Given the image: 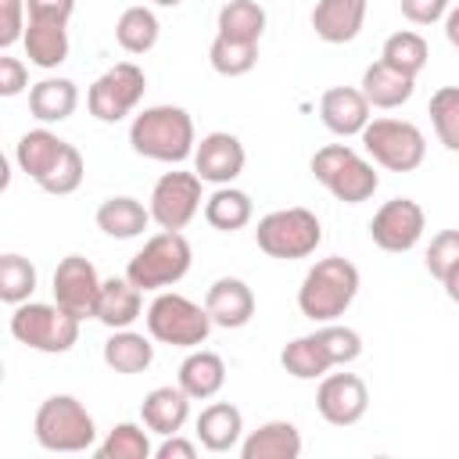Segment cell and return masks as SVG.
Returning <instances> with one entry per match:
<instances>
[{
  "label": "cell",
  "instance_id": "6da1fadb",
  "mask_svg": "<svg viewBox=\"0 0 459 459\" xmlns=\"http://www.w3.org/2000/svg\"><path fill=\"white\" fill-rule=\"evenodd\" d=\"M129 143L140 158H151V161H169V165H179L194 154L197 147V136H194V118L176 108V104H154V108H143L133 126H129Z\"/></svg>",
  "mask_w": 459,
  "mask_h": 459
},
{
  "label": "cell",
  "instance_id": "7a4b0ae2",
  "mask_svg": "<svg viewBox=\"0 0 459 459\" xmlns=\"http://www.w3.org/2000/svg\"><path fill=\"white\" fill-rule=\"evenodd\" d=\"M355 294H359V269L348 258L330 255V258H319L305 273L298 287V308L312 323H333L337 316L348 312Z\"/></svg>",
  "mask_w": 459,
  "mask_h": 459
},
{
  "label": "cell",
  "instance_id": "3957f363",
  "mask_svg": "<svg viewBox=\"0 0 459 459\" xmlns=\"http://www.w3.org/2000/svg\"><path fill=\"white\" fill-rule=\"evenodd\" d=\"M312 176L344 204H362L377 194L380 176L373 161H366L348 143H326L312 154Z\"/></svg>",
  "mask_w": 459,
  "mask_h": 459
},
{
  "label": "cell",
  "instance_id": "277c9868",
  "mask_svg": "<svg viewBox=\"0 0 459 459\" xmlns=\"http://www.w3.org/2000/svg\"><path fill=\"white\" fill-rule=\"evenodd\" d=\"M36 441L47 452H86L97 441V423L72 394H50L32 420Z\"/></svg>",
  "mask_w": 459,
  "mask_h": 459
},
{
  "label": "cell",
  "instance_id": "5b68a950",
  "mask_svg": "<svg viewBox=\"0 0 459 459\" xmlns=\"http://www.w3.org/2000/svg\"><path fill=\"white\" fill-rule=\"evenodd\" d=\"M190 258H194L190 240L179 230H161L129 258L126 276L140 290H165L190 273Z\"/></svg>",
  "mask_w": 459,
  "mask_h": 459
},
{
  "label": "cell",
  "instance_id": "8992f818",
  "mask_svg": "<svg viewBox=\"0 0 459 459\" xmlns=\"http://www.w3.org/2000/svg\"><path fill=\"white\" fill-rule=\"evenodd\" d=\"M212 316L204 305L190 301L186 294L176 290H161L151 305H147V333L161 344L172 348H201L212 333Z\"/></svg>",
  "mask_w": 459,
  "mask_h": 459
},
{
  "label": "cell",
  "instance_id": "52a82bcc",
  "mask_svg": "<svg viewBox=\"0 0 459 459\" xmlns=\"http://www.w3.org/2000/svg\"><path fill=\"white\" fill-rule=\"evenodd\" d=\"M79 323L72 312H65L57 301L47 305V301H22L14 305V316H11V337L32 351H43V355H61L68 351L75 341H79Z\"/></svg>",
  "mask_w": 459,
  "mask_h": 459
},
{
  "label": "cell",
  "instance_id": "ba28073f",
  "mask_svg": "<svg viewBox=\"0 0 459 459\" xmlns=\"http://www.w3.org/2000/svg\"><path fill=\"white\" fill-rule=\"evenodd\" d=\"M319 240H323V226L308 208H276L262 215L255 226V244L269 258H283V262L308 258L319 247Z\"/></svg>",
  "mask_w": 459,
  "mask_h": 459
},
{
  "label": "cell",
  "instance_id": "9c48e42d",
  "mask_svg": "<svg viewBox=\"0 0 459 459\" xmlns=\"http://www.w3.org/2000/svg\"><path fill=\"white\" fill-rule=\"evenodd\" d=\"M359 136H362V147L373 158V165L391 169V172H412L427 158L423 129L405 118H369V126Z\"/></svg>",
  "mask_w": 459,
  "mask_h": 459
},
{
  "label": "cell",
  "instance_id": "30bf717a",
  "mask_svg": "<svg viewBox=\"0 0 459 459\" xmlns=\"http://www.w3.org/2000/svg\"><path fill=\"white\" fill-rule=\"evenodd\" d=\"M147 90V75L140 65L133 61H118L111 65L86 93V104H90V115L97 122H122L126 115L136 111L140 97Z\"/></svg>",
  "mask_w": 459,
  "mask_h": 459
},
{
  "label": "cell",
  "instance_id": "8fae6325",
  "mask_svg": "<svg viewBox=\"0 0 459 459\" xmlns=\"http://www.w3.org/2000/svg\"><path fill=\"white\" fill-rule=\"evenodd\" d=\"M201 183L197 172H165L151 190V219L161 230H183L201 212Z\"/></svg>",
  "mask_w": 459,
  "mask_h": 459
},
{
  "label": "cell",
  "instance_id": "7c38bea8",
  "mask_svg": "<svg viewBox=\"0 0 459 459\" xmlns=\"http://www.w3.org/2000/svg\"><path fill=\"white\" fill-rule=\"evenodd\" d=\"M427 230V215L423 208L412 201V197H391L377 208V215L369 219V237L380 251H391V255H402V251H412L420 244Z\"/></svg>",
  "mask_w": 459,
  "mask_h": 459
},
{
  "label": "cell",
  "instance_id": "4fadbf2b",
  "mask_svg": "<svg viewBox=\"0 0 459 459\" xmlns=\"http://www.w3.org/2000/svg\"><path fill=\"white\" fill-rule=\"evenodd\" d=\"M100 276H97V269H93V262L90 258H82V255H65L61 262H57V269H54V301L65 308V312H72L75 319H90V316H97V298H100Z\"/></svg>",
  "mask_w": 459,
  "mask_h": 459
},
{
  "label": "cell",
  "instance_id": "5bb4252c",
  "mask_svg": "<svg viewBox=\"0 0 459 459\" xmlns=\"http://www.w3.org/2000/svg\"><path fill=\"white\" fill-rule=\"evenodd\" d=\"M316 409L333 427L359 423L366 416V409H369L366 380L355 377V373H326L319 380V391H316Z\"/></svg>",
  "mask_w": 459,
  "mask_h": 459
},
{
  "label": "cell",
  "instance_id": "9a60e30c",
  "mask_svg": "<svg viewBox=\"0 0 459 459\" xmlns=\"http://www.w3.org/2000/svg\"><path fill=\"white\" fill-rule=\"evenodd\" d=\"M244 161H247L244 143L233 133H222V129L201 136V143L194 147V172L204 183H215V186L233 183L244 172Z\"/></svg>",
  "mask_w": 459,
  "mask_h": 459
},
{
  "label": "cell",
  "instance_id": "2e32d148",
  "mask_svg": "<svg viewBox=\"0 0 459 459\" xmlns=\"http://www.w3.org/2000/svg\"><path fill=\"white\" fill-rule=\"evenodd\" d=\"M204 308H208V316H212L215 326H222V330H240V326H247L251 316H255V294H251V287H247L244 280H237V276H219V280L208 287V294H204Z\"/></svg>",
  "mask_w": 459,
  "mask_h": 459
},
{
  "label": "cell",
  "instance_id": "e0dca14e",
  "mask_svg": "<svg viewBox=\"0 0 459 459\" xmlns=\"http://www.w3.org/2000/svg\"><path fill=\"white\" fill-rule=\"evenodd\" d=\"M319 118L337 136H359L369 126V100L355 86H330L319 97Z\"/></svg>",
  "mask_w": 459,
  "mask_h": 459
},
{
  "label": "cell",
  "instance_id": "ac0fdd59",
  "mask_svg": "<svg viewBox=\"0 0 459 459\" xmlns=\"http://www.w3.org/2000/svg\"><path fill=\"white\" fill-rule=\"evenodd\" d=\"M190 394L176 384H165V387H154V391H147L143 394V402H140V420H143V427L151 430V434H161V437H169V434H179L183 430V423L190 420Z\"/></svg>",
  "mask_w": 459,
  "mask_h": 459
},
{
  "label": "cell",
  "instance_id": "d6986e66",
  "mask_svg": "<svg viewBox=\"0 0 459 459\" xmlns=\"http://www.w3.org/2000/svg\"><path fill=\"white\" fill-rule=\"evenodd\" d=\"M143 312V290L129 280V276H111L100 283V298H97V316L108 330H126L140 319Z\"/></svg>",
  "mask_w": 459,
  "mask_h": 459
},
{
  "label": "cell",
  "instance_id": "ffe728a7",
  "mask_svg": "<svg viewBox=\"0 0 459 459\" xmlns=\"http://www.w3.org/2000/svg\"><path fill=\"white\" fill-rule=\"evenodd\" d=\"M366 0H319L312 7V29L323 43H351L362 32Z\"/></svg>",
  "mask_w": 459,
  "mask_h": 459
},
{
  "label": "cell",
  "instance_id": "44dd1931",
  "mask_svg": "<svg viewBox=\"0 0 459 459\" xmlns=\"http://www.w3.org/2000/svg\"><path fill=\"white\" fill-rule=\"evenodd\" d=\"M240 455L244 459H298L301 434L290 420H269L240 441Z\"/></svg>",
  "mask_w": 459,
  "mask_h": 459
},
{
  "label": "cell",
  "instance_id": "7402d4cb",
  "mask_svg": "<svg viewBox=\"0 0 459 459\" xmlns=\"http://www.w3.org/2000/svg\"><path fill=\"white\" fill-rule=\"evenodd\" d=\"M25 57L36 68H57L68 57V25L65 22H47V18H29L25 22Z\"/></svg>",
  "mask_w": 459,
  "mask_h": 459
},
{
  "label": "cell",
  "instance_id": "603a6c76",
  "mask_svg": "<svg viewBox=\"0 0 459 459\" xmlns=\"http://www.w3.org/2000/svg\"><path fill=\"white\" fill-rule=\"evenodd\" d=\"M369 100V108H380V111H391V108H402L412 90H416V79L384 65V61H373L366 72H362V86H359Z\"/></svg>",
  "mask_w": 459,
  "mask_h": 459
},
{
  "label": "cell",
  "instance_id": "cb8c5ba5",
  "mask_svg": "<svg viewBox=\"0 0 459 459\" xmlns=\"http://www.w3.org/2000/svg\"><path fill=\"white\" fill-rule=\"evenodd\" d=\"M244 434V416L237 405L230 402H212L208 409H201L197 416V441L208 452H233L240 445Z\"/></svg>",
  "mask_w": 459,
  "mask_h": 459
},
{
  "label": "cell",
  "instance_id": "d4e9b609",
  "mask_svg": "<svg viewBox=\"0 0 459 459\" xmlns=\"http://www.w3.org/2000/svg\"><path fill=\"white\" fill-rule=\"evenodd\" d=\"M75 108H79V90L72 79L47 75L29 90V111L39 122H65V118H72Z\"/></svg>",
  "mask_w": 459,
  "mask_h": 459
},
{
  "label": "cell",
  "instance_id": "484cf974",
  "mask_svg": "<svg viewBox=\"0 0 459 459\" xmlns=\"http://www.w3.org/2000/svg\"><path fill=\"white\" fill-rule=\"evenodd\" d=\"M226 384V362L215 355V351H190L179 366V387L194 398V402H204V398H215Z\"/></svg>",
  "mask_w": 459,
  "mask_h": 459
},
{
  "label": "cell",
  "instance_id": "4316f807",
  "mask_svg": "<svg viewBox=\"0 0 459 459\" xmlns=\"http://www.w3.org/2000/svg\"><path fill=\"white\" fill-rule=\"evenodd\" d=\"M65 143H68V140H61V136L50 133V129H29V133L18 140V147H14V161H18V169H22L32 183H39V179L54 169V161L61 158Z\"/></svg>",
  "mask_w": 459,
  "mask_h": 459
},
{
  "label": "cell",
  "instance_id": "83f0119b",
  "mask_svg": "<svg viewBox=\"0 0 459 459\" xmlns=\"http://www.w3.org/2000/svg\"><path fill=\"white\" fill-rule=\"evenodd\" d=\"M147 222H151V208H143L136 197H108V201H100V208H97V226L108 233V237H115V240H133V237H140L143 230H147Z\"/></svg>",
  "mask_w": 459,
  "mask_h": 459
},
{
  "label": "cell",
  "instance_id": "f1b7e54d",
  "mask_svg": "<svg viewBox=\"0 0 459 459\" xmlns=\"http://www.w3.org/2000/svg\"><path fill=\"white\" fill-rule=\"evenodd\" d=\"M104 362H108V369H115V373H126V377H133V373H143L151 362H154V344L143 337V333H136V330H115L108 341H104Z\"/></svg>",
  "mask_w": 459,
  "mask_h": 459
},
{
  "label": "cell",
  "instance_id": "f546056e",
  "mask_svg": "<svg viewBox=\"0 0 459 459\" xmlns=\"http://www.w3.org/2000/svg\"><path fill=\"white\" fill-rule=\"evenodd\" d=\"M251 215H255L251 197H247L244 190L230 186V183L219 186V190L204 201V219H208V226H212V230H222V233L244 230V226L251 222Z\"/></svg>",
  "mask_w": 459,
  "mask_h": 459
},
{
  "label": "cell",
  "instance_id": "4dcf8cb0",
  "mask_svg": "<svg viewBox=\"0 0 459 459\" xmlns=\"http://www.w3.org/2000/svg\"><path fill=\"white\" fill-rule=\"evenodd\" d=\"M280 366L294 377V380H319L333 369L323 341L316 333H305V337H294L283 351H280Z\"/></svg>",
  "mask_w": 459,
  "mask_h": 459
},
{
  "label": "cell",
  "instance_id": "1f68e13d",
  "mask_svg": "<svg viewBox=\"0 0 459 459\" xmlns=\"http://www.w3.org/2000/svg\"><path fill=\"white\" fill-rule=\"evenodd\" d=\"M158 32H161V25H158L154 11L143 7V4L126 7L118 14V22H115V39H118V47L126 54H147L158 43Z\"/></svg>",
  "mask_w": 459,
  "mask_h": 459
},
{
  "label": "cell",
  "instance_id": "d6a6232c",
  "mask_svg": "<svg viewBox=\"0 0 459 459\" xmlns=\"http://www.w3.org/2000/svg\"><path fill=\"white\" fill-rule=\"evenodd\" d=\"M265 32V11L258 0H230L219 11V36L230 39H244V43H258Z\"/></svg>",
  "mask_w": 459,
  "mask_h": 459
},
{
  "label": "cell",
  "instance_id": "836d02e7",
  "mask_svg": "<svg viewBox=\"0 0 459 459\" xmlns=\"http://www.w3.org/2000/svg\"><path fill=\"white\" fill-rule=\"evenodd\" d=\"M427 57H430V47H427V39H423L420 32H412V29H402V32L387 36V39H384V50H380V61H384V65H391V68H398V72H405V75H412V79L423 72Z\"/></svg>",
  "mask_w": 459,
  "mask_h": 459
},
{
  "label": "cell",
  "instance_id": "e575fe53",
  "mask_svg": "<svg viewBox=\"0 0 459 459\" xmlns=\"http://www.w3.org/2000/svg\"><path fill=\"white\" fill-rule=\"evenodd\" d=\"M208 61L219 75L237 79L247 75L258 65V43H244V39H230V36H215L208 47Z\"/></svg>",
  "mask_w": 459,
  "mask_h": 459
},
{
  "label": "cell",
  "instance_id": "d590c367",
  "mask_svg": "<svg viewBox=\"0 0 459 459\" xmlns=\"http://www.w3.org/2000/svg\"><path fill=\"white\" fill-rule=\"evenodd\" d=\"M36 290V265L22 255H4L0 258V301L7 305H22L29 301Z\"/></svg>",
  "mask_w": 459,
  "mask_h": 459
},
{
  "label": "cell",
  "instance_id": "8d00e7d4",
  "mask_svg": "<svg viewBox=\"0 0 459 459\" xmlns=\"http://www.w3.org/2000/svg\"><path fill=\"white\" fill-rule=\"evenodd\" d=\"M151 452H154L151 448V437L136 423H115L108 430V437L97 445V455L100 459H147Z\"/></svg>",
  "mask_w": 459,
  "mask_h": 459
},
{
  "label": "cell",
  "instance_id": "74e56055",
  "mask_svg": "<svg viewBox=\"0 0 459 459\" xmlns=\"http://www.w3.org/2000/svg\"><path fill=\"white\" fill-rule=\"evenodd\" d=\"M82 176H86V161H82V154H79V147H72V143H65V151H61V158L54 161V169L36 183L39 190H47V194H57V197H65V194H75L79 186H82Z\"/></svg>",
  "mask_w": 459,
  "mask_h": 459
},
{
  "label": "cell",
  "instance_id": "f35d334b",
  "mask_svg": "<svg viewBox=\"0 0 459 459\" xmlns=\"http://www.w3.org/2000/svg\"><path fill=\"white\" fill-rule=\"evenodd\" d=\"M430 122L448 151H459V86H441L430 97Z\"/></svg>",
  "mask_w": 459,
  "mask_h": 459
},
{
  "label": "cell",
  "instance_id": "ab89813d",
  "mask_svg": "<svg viewBox=\"0 0 459 459\" xmlns=\"http://www.w3.org/2000/svg\"><path fill=\"white\" fill-rule=\"evenodd\" d=\"M316 337L323 341V348H326V355H330L333 366H348V362H355V359L362 355V337H359L351 326L323 323V326L316 330Z\"/></svg>",
  "mask_w": 459,
  "mask_h": 459
},
{
  "label": "cell",
  "instance_id": "60d3db41",
  "mask_svg": "<svg viewBox=\"0 0 459 459\" xmlns=\"http://www.w3.org/2000/svg\"><path fill=\"white\" fill-rule=\"evenodd\" d=\"M459 262V230H441L430 237V247H427V273L434 280H441L452 265Z\"/></svg>",
  "mask_w": 459,
  "mask_h": 459
},
{
  "label": "cell",
  "instance_id": "b9f144b4",
  "mask_svg": "<svg viewBox=\"0 0 459 459\" xmlns=\"http://www.w3.org/2000/svg\"><path fill=\"white\" fill-rule=\"evenodd\" d=\"M25 14H29L25 0H0V47L4 50H11L25 36V22H29Z\"/></svg>",
  "mask_w": 459,
  "mask_h": 459
},
{
  "label": "cell",
  "instance_id": "7bdbcfd3",
  "mask_svg": "<svg viewBox=\"0 0 459 459\" xmlns=\"http://www.w3.org/2000/svg\"><path fill=\"white\" fill-rule=\"evenodd\" d=\"M398 4L412 25H434L448 14V0H398Z\"/></svg>",
  "mask_w": 459,
  "mask_h": 459
},
{
  "label": "cell",
  "instance_id": "ee69618b",
  "mask_svg": "<svg viewBox=\"0 0 459 459\" xmlns=\"http://www.w3.org/2000/svg\"><path fill=\"white\" fill-rule=\"evenodd\" d=\"M25 86H29V68L18 57L4 54L0 57V97H18Z\"/></svg>",
  "mask_w": 459,
  "mask_h": 459
},
{
  "label": "cell",
  "instance_id": "f6af8a7d",
  "mask_svg": "<svg viewBox=\"0 0 459 459\" xmlns=\"http://www.w3.org/2000/svg\"><path fill=\"white\" fill-rule=\"evenodd\" d=\"M29 7V18H47V22H65L72 18L75 11V0H25Z\"/></svg>",
  "mask_w": 459,
  "mask_h": 459
},
{
  "label": "cell",
  "instance_id": "bcb514c9",
  "mask_svg": "<svg viewBox=\"0 0 459 459\" xmlns=\"http://www.w3.org/2000/svg\"><path fill=\"white\" fill-rule=\"evenodd\" d=\"M154 455H158V459H194V455H197V445L186 441V437H179V434H169V437L154 448Z\"/></svg>",
  "mask_w": 459,
  "mask_h": 459
},
{
  "label": "cell",
  "instance_id": "7dc6e473",
  "mask_svg": "<svg viewBox=\"0 0 459 459\" xmlns=\"http://www.w3.org/2000/svg\"><path fill=\"white\" fill-rule=\"evenodd\" d=\"M441 287H445V294H448V301H455L459 305V262L441 276Z\"/></svg>",
  "mask_w": 459,
  "mask_h": 459
},
{
  "label": "cell",
  "instance_id": "c3c4849f",
  "mask_svg": "<svg viewBox=\"0 0 459 459\" xmlns=\"http://www.w3.org/2000/svg\"><path fill=\"white\" fill-rule=\"evenodd\" d=\"M445 36H448L452 47H459V7H452V11L445 14Z\"/></svg>",
  "mask_w": 459,
  "mask_h": 459
},
{
  "label": "cell",
  "instance_id": "681fc988",
  "mask_svg": "<svg viewBox=\"0 0 459 459\" xmlns=\"http://www.w3.org/2000/svg\"><path fill=\"white\" fill-rule=\"evenodd\" d=\"M154 4H158V7H179L183 0H154Z\"/></svg>",
  "mask_w": 459,
  "mask_h": 459
}]
</instances>
